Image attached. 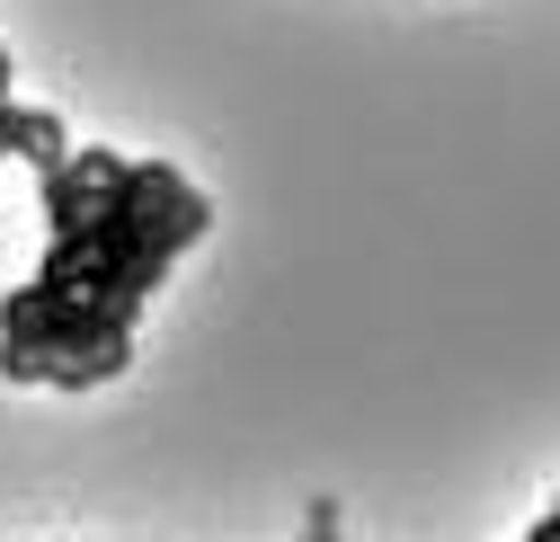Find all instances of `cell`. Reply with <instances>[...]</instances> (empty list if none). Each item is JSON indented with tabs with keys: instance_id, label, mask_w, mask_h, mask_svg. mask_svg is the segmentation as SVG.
<instances>
[{
	"instance_id": "277c9868",
	"label": "cell",
	"mask_w": 560,
	"mask_h": 542,
	"mask_svg": "<svg viewBox=\"0 0 560 542\" xmlns=\"http://www.w3.org/2000/svg\"><path fill=\"white\" fill-rule=\"evenodd\" d=\"M54 374V356L45 347H27V338H0V382H19V391H36Z\"/></svg>"
},
{
	"instance_id": "5b68a950",
	"label": "cell",
	"mask_w": 560,
	"mask_h": 542,
	"mask_svg": "<svg viewBox=\"0 0 560 542\" xmlns=\"http://www.w3.org/2000/svg\"><path fill=\"white\" fill-rule=\"evenodd\" d=\"M525 542H560V507H551V516H542V525H534Z\"/></svg>"
},
{
	"instance_id": "7a4b0ae2",
	"label": "cell",
	"mask_w": 560,
	"mask_h": 542,
	"mask_svg": "<svg viewBox=\"0 0 560 542\" xmlns=\"http://www.w3.org/2000/svg\"><path fill=\"white\" fill-rule=\"evenodd\" d=\"M0 152H10V161H27V169H54L62 152H72V143H62V116L54 107H0Z\"/></svg>"
},
{
	"instance_id": "8992f818",
	"label": "cell",
	"mask_w": 560,
	"mask_h": 542,
	"mask_svg": "<svg viewBox=\"0 0 560 542\" xmlns=\"http://www.w3.org/2000/svg\"><path fill=\"white\" fill-rule=\"evenodd\" d=\"M0 98H10V54H0Z\"/></svg>"
},
{
	"instance_id": "6da1fadb",
	"label": "cell",
	"mask_w": 560,
	"mask_h": 542,
	"mask_svg": "<svg viewBox=\"0 0 560 542\" xmlns=\"http://www.w3.org/2000/svg\"><path fill=\"white\" fill-rule=\"evenodd\" d=\"M45 187V232H72V223H90V205H98V196L125 178V152H62L54 169H36Z\"/></svg>"
},
{
	"instance_id": "52a82bcc",
	"label": "cell",
	"mask_w": 560,
	"mask_h": 542,
	"mask_svg": "<svg viewBox=\"0 0 560 542\" xmlns=\"http://www.w3.org/2000/svg\"><path fill=\"white\" fill-rule=\"evenodd\" d=\"M551 507H560V498H551Z\"/></svg>"
},
{
	"instance_id": "3957f363",
	"label": "cell",
	"mask_w": 560,
	"mask_h": 542,
	"mask_svg": "<svg viewBox=\"0 0 560 542\" xmlns=\"http://www.w3.org/2000/svg\"><path fill=\"white\" fill-rule=\"evenodd\" d=\"M133 365V338H98V347H81V356H54V391H98V382H116Z\"/></svg>"
}]
</instances>
